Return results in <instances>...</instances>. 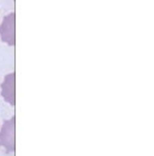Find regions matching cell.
Instances as JSON below:
<instances>
[{"label": "cell", "instance_id": "6da1fadb", "mask_svg": "<svg viewBox=\"0 0 154 156\" xmlns=\"http://www.w3.org/2000/svg\"><path fill=\"white\" fill-rule=\"evenodd\" d=\"M16 119L15 116L4 122L0 131V145L6 149L7 153L16 150Z\"/></svg>", "mask_w": 154, "mask_h": 156}, {"label": "cell", "instance_id": "7a4b0ae2", "mask_svg": "<svg viewBox=\"0 0 154 156\" xmlns=\"http://www.w3.org/2000/svg\"><path fill=\"white\" fill-rule=\"evenodd\" d=\"M16 15L15 12L8 13L4 17L2 23L0 26V37L4 42H6L10 46H13L16 44Z\"/></svg>", "mask_w": 154, "mask_h": 156}, {"label": "cell", "instance_id": "3957f363", "mask_svg": "<svg viewBox=\"0 0 154 156\" xmlns=\"http://www.w3.org/2000/svg\"><path fill=\"white\" fill-rule=\"evenodd\" d=\"M1 96L11 105L16 104V74H7L1 83Z\"/></svg>", "mask_w": 154, "mask_h": 156}]
</instances>
